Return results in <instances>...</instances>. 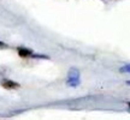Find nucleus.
<instances>
[{"mask_svg": "<svg viewBox=\"0 0 130 120\" xmlns=\"http://www.w3.org/2000/svg\"><path fill=\"white\" fill-rule=\"evenodd\" d=\"M79 82H81V78H79V71L78 69L76 67H71L68 72V78H66V84L69 87H78Z\"/></svg>", "mask_w": 130, "mask_h": 120, "instance_id": "1", "label": "nucleus"}, {"mask_svg": "<svg viewBox=\"0 0 130 120\" xmlns=\"http://www.w3.org/2000/svg\"><path fill=\"white\" fill-rule=\"evenodd\" d=\"M1 87L7 90H11V89H17L19 88V84L17 82H13L11 79H3L1 81Z\"/></svg>", "mask_w": 130, "mask_h": 120, "instance_id": "2", "label": "nucleus"}, {"mask_svg": "<svg viewBox=\"0 0 130 120\" xmlns=\"http://www.w3.org/2000/svg\"><path fill=\"white\" fill-rule=\"evenodd\" d=\"M18 55L22 56V58H28V56H31L32 55V51L29 49V48H24V47H18Z\"/></svg>", "mask_w": 130, "mask_h": 120, "instance_id": "3", "label": "nucleus"}, {"mask_svg": "<svg viewBox=\"0 0 130 120\" xmlns=\"http://www.w3.org/2000/svg\"><path fill=\"white\" fill-rule=\"evenodd\" d=\"M119 72H122V73H130V64H126L124 66H122L121 69H119Z\"/></svg>", "mask_w": 130, "mask_h": 120, "instance_id": "4", "label": "nucleus"}, {"mask_svg": "<svg viewBox=\"0 0 130 120\" xmlns=\"http://www.w3.org/2000/svg\"><path fill=\"white\" fill-rule=\"evenodd\" d=\"M0 48H9V46H7V45H5L4 42L0 41Z\"/></svg>", "mask_w": 130, "mask_h": 120, "instance_id": "5", "label": "nucleus"}, {"mask_svg": "<svg viewBox=\"0 0 130 120\" xmlns=\"http://www.w3.org/2000/svg\"><path fill=\"white\" fill-rule=\"evenodd\" d=\"M126 84H128V85H130V81H126Z\"/></svg>", "mask_w": 130, "mask_h": 120, "instance_id": "6", "label": "nucleus"}, {"mask_svg": "<svg viewBox=\"0 0 130 120\" xmlns=\"http://www.w3.org/2000/svg\"><path fill=\"white\" fill-rule=\"evenodd\" d=\"M128 105H129V107H130V102H129V103H128Z\"/></svg>", "mask_w": 130, "mask_h": 120, "instance_id": "7", "label": "nucleus"}]
</instances>
